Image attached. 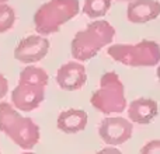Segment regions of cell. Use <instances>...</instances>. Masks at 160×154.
<instances>
[{
    "instance_id": "cell-4",
    "label": "cell",
    "mask_w": 160,
    "mask_h": 154,
    "mask_svg": "<svg viewBox=\"0 0 160 154\" xmlns=\"http://www.w3.org/2000/svg\"><path fill=\"white\" fill-rule=\"evenodd\" d=\"M79 0H49L34 14V25L39 35H51L78 16Z\"/></svg>"
},
{
    "instance_id": "cell-22",
    "label": "cell",
    "mask_w": 160,
    "mask_h": 154,
    "mask_svg": "<svg viewBox=\"0 0 160 154\" xmlns=\"http://www.w3.org/2000/svg\"><path fill=\"white\" fill-rule=\"evenodd\" d=\"M0 154H2V153H0Z\"/></svg>"
},
{
    "instance_id": "cell-15",
    "label": "cell",
    "mask_w": 160,
    "mask_h": 154,
    "mask_svg": "<svg viewBox=\"0 0 160 154\" xmlns=\"http://www.w3.org/2000/svg\"><path fill=\"white\" fill-rule=\"evenodd\" d=\"M141 154H160V139L148 142L141 149Z\"/></svg>"
},
{
    "instance_id": "cell-3",
    "label": "cell",
    "mask_w": 160,
    "mask_h": 154,
    "mask_svg": "<svg viewBox=\"0 0 160 154\" xmlns=\"http://www.w3.org/2000/svg\"><path fill=\"white\" fill-rule=\"evenodd\" d=\"M115 30L108 21L96 20L86 28L80 30L72 39L70 52L75 60L86 62L93 59L100 51L111 44Z\"/></svg>"
},
{
    "instance_id": "cell-19",
    "label": "cell",
    "mask_w": 160,
    "mask_h": 154,
    "mask_svg": "<svg viewBox=\"0 0 160 154\" xmlns=\"http://www.w3.org/2000/svg\"><path fill=\"white\" fill-rule=\"evenodd\" d=\"M21 154H34V153H31V152H25V153H21Z\"/></svg>"
},
{
    "instance_id": "cell-18",
    "label": "cell",
    "mask_w": 160,
    "mask_h": 154,
    "mask_svg": "<svg viewBox=\"0 0 160 154\" xmlns=\"http://www.w3.org/2000/svg\"><path fill=\"white\" fill-rule=\"evenodd\" d=\"M158 79L160 80V65H159V67H158Z\"/></svg>"
},
{
    "instance_id": "cell-10",
    "label": "cell",
    "mask_w": 160,
    "mask_h": 154,
    "mask_svg": "<svg viewBox=\"0 0 160 154\" xmlns=\"http://www.w3.org/2000/svg\"><path fill=\"white\" fill-rule=\"evenodd\" d=\"M160 16V3L158 0H133L127 8V18L133 24H143Z\"/></svg>"
},
{
    "instance_id": "cell-11",
    "label": "cell",
    "mask_w": 160,
    "mask_h": 154,
    "mask_svg": "<svg viewBox=\"0 0 160 154\" xmlns=\"http://www.w3.org/2000/svg\"><path fill=\"white\" fill-rule=\"evenodd\" d=\"M159 112L158 102L152 98L133 99L128 108V118L131 122L139 125H148L156 118Z\"/></svg>"
},
{
    "instance_id": "cell-8",
    "label": "cell",
    "mask_w": 160,
    "mask_h": 154,
    "mask_svg": "<svg viewBox=\"0 0 160 154\" xmlns=\"http://www.w3.org/2000/svg\"><path fill=\"white\" fill-rule=\"evenodd\" d=\"M49 41L42 35H28L18 42L14 49V58L21 63H35L47 56Z\"/></svg>"
},
{
    "instance_id": "cell-2",
    "label": "cell",
    "mask_w": 160,
    "mask_h": 154,
    "mask_svg": "<svg viewBox=\"0 0 160 154\" xmlns=\"http://www.w3.org/2000/svg\"><path fill=\"white\" fill-rule=\"evenodd\" d=\"M0 132L25 152L34 149L41 137L38 125L31 118L22 116L8 102H0Z\"/></svg>"
},
{
    "instance_id": "cell-13",
    "label": "cell",
    "mask_w": 160,
    "mask_h": 154,
    "mask_svg": "<svg viewBox=\"0 0 160 154\" xmlns=\"http://www.w3.org/2000/svg\"><path fill=\"white\" fill-rule=\"evenodd\" d=\"M111 8V0H84L83 13L90 18L104 17Z\"/></svg>"
},
{
    "instance_id": "cell-9",
    "label": "cell",
    "mask_w": 160,
    "mask_h": 154,
    "mask_svg": "<svg viewBox=\"0 0 160 154\" xmlns=\"http://www.w3.org/2000/svg\"><path fill=\"white\" fill-rule=\"evenodd\" d=\"M87 81V70L79 62H68L56 72V83L65 91L80 90Z\"/></svg>"
},
{
    "instance_id": "cell-6",
    "label": "cell",
    "mask_w": 160,
    "mask_h": 154,
    "mask_svg": "<svg viewBox=\"0 0 160 154\" xmlns=\"http://www.w3.org/2000/svg\"><path fill=\"white\" fill-rule=\"evenodd\" d=\"M108 56L129 67H150L160 63V46L153 41H141L133 45L115 44L107 51Z\"/></svg>"
},
{
    "instance_id": "cell-14",
    "label": "cell",
    "mask_w": 160,
    "mask_h": 154,
    "mask_svg": "<svg viewBox=\"0 0 160 154\" xmlns=\"http://www.w3.org/2000/svg\"><path fill=\"white\" fill-rule=\"evenodd\" d=\"M16 22V11L11 6L2 3L0 4V34L11 30Z\"/></svg>"
},
{
    "instance_id": "cell-1",
    "label": "cell",
    "mask_w": 160,
    "mask_h": 154,
    "mask_svg": "<svg viewBox=\"0 0 160 154\" xmlns=\"http://www.w3.org/2000/svg\"><path fill=\"white\" fill-rule=\"evenodd\" d=\"M48 84V75L42 67L31 66L21 70L18 84L11 91V104L16 109L30 112L42 104L45 98V87Z\"/></svg>"
},
{
    "instance_id": "cell-16",
    "label": "cell",
    "mask_w": 160,
    "mask_h": 154,
    "mask_svg": "<svg viewBox=\"0 0 160 154\" xmlns=\"http://www.w3.org/2000/svg\"><path fill=\"white\" fill-rule=\"evenodd\" d=\"M7 91H8V81H7V79L0 73V99L4 98Z\"/></svg>"
},
{
    "instance_id": "cell-5",
    "label": "cell",
    "mask_w": 160,
    "mask_h": 154,
    "mask_svg": "<svg viewBox=\"0 0 160 154\" xmlns=\"http://www.w3.org/2000/svg\"><path fill=\"white\" fill-rule=\"evenodd\" d=\"M91 105L104 115L121 113L127 108L125 90L119 76L115 72H107L100 79V85L93 93Z\"/></svg>"
},
{
    "instance_id": "cell-20",
    "label": "cell",
    "mask_w": 160,
    "mask_h": 154,
    "mask_svg": "<svg viewBox=\"0 0 160 154\" xmlns=\"http://www.w3.org/2000/svg\"><path fill=\"white\" fill-rule=\"evenodd\" d=\"M119 2H133V0H119Z\"/></svg>"
},
{
    "instance_id": "cell-12",
    "label": "cell",
    "mask_w": 160,
    "mask_h": 154,
    "mask_svg": "<svg viewBox=\"0 0 160 154\" xmlns=\"http://www.w3.org/2000/svg\"><path fill=\"white\" fill-rule=\"evenodd\" d=\"M88 122V115L83 109H70L62 111L58 115L56 126L63 133H79L86 129Z\"/></svg>"
},
{
    "instance_id": "cell-7",
    "label": "cell",
    "mask_w": 160,
    "mask_h": 154,
    "mask_svg": "<svg viewBox=\"0 0 160 154\" xmlns=\"http://www.w3.org/2000/svg\"><path fill=\"white\" fill-rule=\"evenodd\" d=\"M132 122L121 116H108L102 119L98 126V135L101 140L112 147L128 142L132 136Z\"/></svg>"
},
{
    "instance_id": "cell-17",
    "label": "cell",
    "mask_w": 160,
    "mask_h": 154,
    "mask_svg": "<svg viewBox=\"0 0 160 154\" xmlns=\"http://www.w3.org/2000/svg\"><path fill=\"white\" fill-rule=\"evenodd\" d=\"M97 154H122L119 152L118 149H115V147L110 146V147H104V149H101Z\"/></svg>"
},
{
    "instance_id": "cell-21",
    "label": "cell",
    "mask_w": 160,
    "mask_h": 154,
    "mask_svg": "<svg viewBox=\"0 0 160 154\" xmlns=\"http://www.w3.org/2000/svg\"><path fill=\"white\" fill-rule=\"evenodd\" d=\"M7 2V0H0V4H2V3H6Z\"/></svg>"
}]
</instances>
